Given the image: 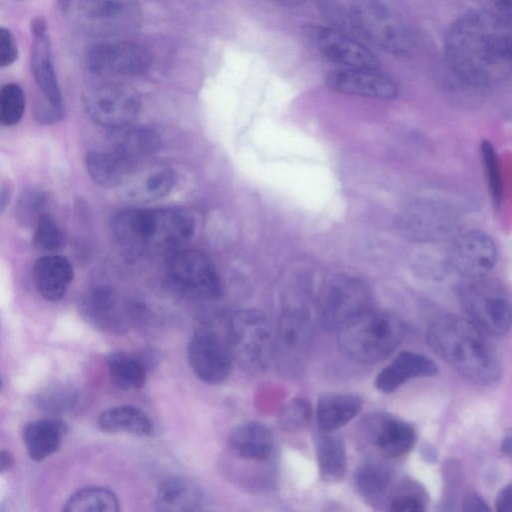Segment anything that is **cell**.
Here are the masks:
<instances>
[{
  "label": "cell",
  "mask_w": 512,
  "mask_h": 512,
  "mask_svg": "<svg viewBox=\"0 0 512 512\" xmlns=\"http://www.w3.org/2000/svg\"><path fill=\"white\" fill-rule=\"evenodd\" d=\"M496 262L497 248L493 239L479 230L457 237L447 255L450 269L469 279L485 277Z\"/></svg>",
  "instance_id": "e0dca14e"
},
{
  "label": "cell",
  "mask_w": 512,
  "mask_h": 512,
  "mask_svg": "<svg viewBox=\"0 0 512 512\" xmlns=\"http://www.w3.org/2000/svg\"><path fill=\"white\" fill-rule=\"evenodd\" d=\"M459 300L467 319L485 334L502 335L512 326V294L496 279H472L460 288Z\"/></svg>",
  "instance_id": "5b68a950"
},
{
  "label": "cell",
  "mask_w": 512,
  "mask_h": 512,
  "mask_svg": "<svg viewBox=\"0 0 512 512\" xmlns=\"http://www.w3.org/2000/svg\"><path fill=\"white\" fill-rule=\"evenodd\" d=\"M275 3H278L283 6H297L302 4L305 0H272Z\"/></svg>",
  "instance_id": "c3c4849f"
},
{
  "label": "cell",
  "mask_w": 512,
  "mask_h": 512,
  "mask_svg": "<svg viewBox=\"0 0 512 512\" xmlns=\"http://www.w3.org/2000/svg\"><path fill=\"white\" fill-rule=\"evenodd\" d=\"M187 358L196 377L208 384L226 380L234 361L228 335L224 337L209 327L199 328L193 333L187 347Z\"/></svg>",
  "instance_id": "7c38bea8"
},
{
  "label": "cell",
  "mask_w": 512,
  "mask_h": 512,
  "mask_svg": "<svg viewBox=\"0 0 512 512\" xmlns=\"http://www.w3.org/2000/svg\"><path fill=\"white\" fill-rule=\"evenodd\" d=\"M362 399L352 393L322 395L316 406V421L320 431L335 432L359 414Z\"/></svg>",
  "instance_id": "83f0119b"
},
{
  "label": "cell",
  "mask_w": 512,
  "mask_h": 512,
  "mask_svg": "<svg viewBox=\"0 0 512 512\" xmlns=\"http://www.w3.org/2000/svg\"><path fill=\"white\" fill-rule=\"evenodd\" d=\"M84 318L94 327L111 333H120L126 328L116 309L113 291L104 285L92 288L81 304Z\"/></svg>",
  "instance_id": "4316f807"
},
{
  "label": "cell",
  "mask_w": 512,
  "mask_h": 512,
  "mask_svg": "<svg viewBox=\"0 0 512 512\" xmlns=\"http://www.w3.org/2000/svg\"><path fill=\"white\" fill-rule=\"evenodd\" d=\"M176 176L172 169L166 166H155L133 178H128L126 193L129 198L138 201L160 199L174 188Z\"/></svg>",
  "instance_id": "d6a6232c"
},
{
  "label": "cell",
  "mask_w": 512,
  "mask_h": 512,
  "mask_svg": "<svg viewBox=\"0 0 512 512\" xmlns=\"http://www.w3.org/2000/svg\"><path fill=\"white\" fill-rule=\"evenodd\" d=\"M151 63L149 49L133 41L100 42L92 45L86 54V64L91 72L112 78L142 75Z\"/></svg>",
  "instance_id": "8fae6325"
},
{
  "label": "cell",
  "mask_w": 512,
  "mask_h": 512,
  "mask_svg": "<svg viewBox=\"0 0 512 512\" xmlns=\"http://www.w3.org/2000/svg\"><path fill=\"white\" fill-rule=\"evenodd\" d=\"M132 162L113 151H90L85 166L90 178L105 188L124 185L130 177Z\"/></svg>",
  "instance_id": "f1b7e54d"
},
{
  "label": "cell",
  "mask_w": 512,
  "mask_h": 512,
  "mask_svg": "<svg viewBox=\"0 0 512 512\" xmlns=\"http://www.w3.org/2000/svg\"><path fill=\"white\" fill-rule=\"evenodd\" d=\"M352 17L359 33L376 47L394 55L412 49L408 26L386 0H355Z\"/></svg>",
  "instance_id": "52a82bcc"
},
{
  "label": "cell",
  "mask_w": 512,
  "mask_h": 512,
  "mask_svg": "<svg viewBox=\"0 0 512 512\" xmlns=\"http://www.w3.org/2000/svg\"><path fill=\"white\" fill-rule=\"evenodd\" d=\"M194 231V217L180 208L126 209L112 220L117 243L136 254L174 252Z\"/></svg>",
  "instance_id": "3957f363"
},
{
  "label": "cell",
  "mask_w": 512,
  "mask_h": 512,
  "mask_svg": "<svg viewBox=\"0 0 512 512\" xmlns=\"http://www.w3.org/2000/svg\"><path fill=\"white\" fill-rule=\"evenodd\" d=\"M108 142L111 151L133 163L156 152L161 139L157 132L149 127L128 124L111 129Z\"/></svg>",
  "instance_id": "d4e9b609"
},
{
  "label": "cell",
  "mask_w": 512,
  "mask_h": 512,
  "mask_svg": "<svg viewBox=\"0 0 512 512\" xmlns=\"http://www.w3.org/2000/svg\"><path fill=\"white\" fill-rule=\"evenodd\" d=\"M437 370L427 356L403 351L378 373L375 386L383 393H392L411 379L434 376Z\"/></svg>",
  "instance_id": "7402d4cb"
},
{
  "label": "cell",
  "mask_w": 512,
  "mask_h": 512,
  "mask_svg": "<svg viewBox=\"0 0 512 512\" xmlns=\"http://www.w3.org/2000/svg\"><path fill=\"white\" fill-rule=\"evenodd\" d=\"M480 150L491 199L493 205L499 207L503 197V183L499 159L494 146L488 140L481 143Z\"/></svg>",
  "instance_id": "f35d334b"
},
{
  "label": "cell",
  "mask_w": 512,
  "mask_h": 512,
  "mask_svg": "<svg viewBox=\"0 0 512 512\" xmlns=\"http://www.w3.org/2000/svg\"><path fill=\"white\" fill-rule=\"evenodd\" d=\"M389 510L399 512H421L424 502L418 493L410 492L405 487L399 489L389 498Z\"/></svg>",
  "instance_id": "60d3db41"
},
{
  "label": "cell",
  "mask_w": 512,
  "mask_h": 512,
  "mask_svg": "<svg viewBox=\"0 0 512 512\" xmlns=\"http://www.w3.org/2000/svg\"><path fill=\"white\" fill-rule=\"evenodd\" d=\"M500 447L505 455L512 458V428L505 433Z\"/></svg>",
  "instance_id": "7dc6e473"
},
{
  "label": "cell",
  "mask_w": 512,
  "mask_h": 512,
  "mask_svg": "<svg viewBox=\"0 0 512 512\" xmlns=\"http://www.w3.org/2000/svg\"><path fill=\"white\" fill-rule=\"evenodd\" d=\"M101 431L110 434L128 433L138 437L150 436L153 424L149 416L140 408L122 405L103 411L97 420Z\"/></svg>",
  "instance_id": "f546056e"
},
{
  "label": "cell",
  "mask_w": 512,
  "mask_h": 512,
  "mask_svg": "<svg viewBox=\"0 0 512 512\" xmlns=\"http://www.w3.org/2000/svg\"><path fill=\"white\" fill-rule=\"evenodd\" d=\"M312 408L306 399H290L279 414V425L286 431H298L305 428L311 419Z\"/></svg>",
  "instance_id": "ab89813d"
},
{
  "label": "cell",
  "mask_w": 512,
  "mask_h": 512,
  "mask_svg": "<svg viewBox=\"0 0 512 512\" xmlns=\"http://www.w3.org/2000/svg\"><path fill=\"white\" fill-rule=\"evenodd\" d=\"M392 475L388 467L376 461L360 465L354 474V484L362 499L372 505H384L390 495Z\"/></svg>",
  "instance_id": "1f68e13d"
},
{
  "label": "cell",
  "mask_w": 512,
  "mask_h": 512,
  "mask_svg": "<svg viewBox=\"0 0 512 512\" xmlns=\"http://www.w3.org/2000/svg\"><path fill=\"white\" fill-rule=\"evenodd\" d=\"M367 287L359 280L339 276L325 289L320 300V316L327 329L339 330L359 313L370 308Z\"/></svg>",
  "instance_id": "9a60e30c"
},
{
  "label": "cell",
  "mask_w": 512,
  "mask_h": 512,
  "mask_svg": "<svg viewBox=\"0 0 512 512\" xmlns=\"http://www.w3.org/2000/svg\"><path fill=\"white\" fill-rule=\"evenodd\" d=\"M446 56L459 81L487 89L512 75V24L489 11L460 17L446 38Z\"/></svg>",
  "instance_id": "6da1fadb"
},
{
  "label": "cell",
  "mask_w": 512,
  "mask_h": 512,
  "mask_svg": "<svg viewBox=\"0 0 512 512\" xmlns=\"http://www.w3.org/2000/svg\"><path fill=\"white\" fill-rule=\"evenodd\" d=\"M15 463L13 454L9 450H1L0 453V471L4 473L9 471Z\"/></svg>",
  "instance_id": "bcb514c9"
},
{
  "label": "cell",
  "mask_w": 512,
  "mask_h": 512,
  "mask_svg": "<svg viewBox=\"0 0 512 512\" xmlns=\"http://www.w3.org/2000/svg\"><path fill=\"white\" fill-rule=\"evenodd\" d=\"M463 510L472 512H480V511H488L489 508L484 502V500L475 493H469L463 502Z\"/></svg>",
  "instance_id": "ee69618b"
},
{
  "label": "cell",
  "mask_w": 512,
  "mask_h": 512,
  "mask_svg": "<svg viewBox=\"0 0 512 512\" xmlns=\"http://www.w3.org/2000/svg\"><path fill=\"white\" fill-rule=\"evenodd\" d=\"M18 56L17 45L13 34L7 28L0 29V64L7 67L15 62Z\"/></svg>",
  "instance_id": "b9f144b4"
},
{
  "label": "cell",
  "mask_w": 512,
  "mask_h": 512,
  "mask_svg": "<svg viewBox=\"0 0 512 512\" xmlns=\"http://www.w3.org/2000/svg\"><path fill=\"white\" fill-rule=\"evenodd\" d=\"M304 34L312 46L327 60L342 68L378 70L380 62L362 44L326 26L308 24Z\"/></svg>",
  "instance_id": "2e32d148"
},
{
  "label": "cell",
  "mask_w": 512,
  "mask_h": 512,
  "mask_svg": "<svg viewBox=\"0 0 512 512\" xmlns=\"http://www.w3.org/2000/svg\"><path fill=\"white\" fill-rule=\"evenodd\" d=\"M319 473L327 482H338L347 471V453L343 440L335 432L320 431L315 437Z\"/></svg>",
  "instance_id": "4dcf8cb0"
},
{
  "label": "cell",
  "mask_w": 512,
  "mask_h": 512,
  "mask_svg": "<svg viewBox=\"0 0 512 512\" xmlns=\"http://www.w3.org/2000/svg\"><path fill=\"white\" fill-rule=\"evenodd\" d=\"M228 444L235 455L246 460L265 461L274 451L271 431L255 421L235 426L229 433Z\"/></svg>",
  "instance_id": "cb8c5ba5"
},
{
  "label": "cell",
  "mask_w": 512,
  "mask_h": 512,
  "mask_svg": "<svg viewBox=\"0 0 512 512\" xmlns=\"http://www.w3.org/2000/svg\"><path fill=\"white\" fill-rule=\"evenodd\" d=\"M361 433L368 445L389 458L404 456L416 441L415 430L410 424L382 413L368 417Z\"/></svg>",
  "instance_id": "ac0fdd59"
},
{
  "label": "cell",
  "mask_w": 512,
  "mask_h": 512,
  "mask_svg": "<svg viewBox=\"0 0 512 512\" xmlns=\"http://www.w3.org/2000/svg\"><path fill=\"white\" fill-rule=\"evenodd\" d=\"M33 43L31 48V72L44 99L56 107L63 108V97L57 80L47 26L43 18L31 23Z\"/></svg>",
  "instance_id": "ffe728a7"
},
{
  "label": "cell",
  "mask_w": 512,
  "mask_h": 512,
  "mask_svg": "<svg viewBox=\"0 0 512 512\" xmlns=\"http://www.w3.org/2000/svg\"><path fill=\"white\" fill-rule=\"evenodd\" d=\"M120 502L110 489L88 486L71 494L63 506L65 512H118Z\"/></svg>",
  "instance_id": "e575fe53"
},
{
  "label": "cell",
  "mask_w": 512,
  "mask_h": 512,
  "mask_svg": "<svg viewBox=\"0 0 512 512\" xmlns=\"http://www.w3.org/2000/svg\"><path fill=\"white\" fill-rule=\"evenodd\" d=\"M398 226L402 234L411 240L443 241L457 234L460 217L447 203L420 200L404 208L399 216Z\"/></svg>",
  "instance_id": "30bf717a"
},
{
  "label": "cell",
  "mask_w": 512,
  "mask_h": 512,
  "mask_svg": "<svg viewBox=\"0 0 512 512\" xmlns=\"http://www.w3.org/2000/svg\"><path fill=\"white\" fill-rule=\"evenodd\" d=\"M427 342L446 363L471 382L490 385L501 374L497 355L485 333L467 318L444 315L431 323Z\"/></svg>",
  "instance_id": "7a4b0ae2"
},
{
  "label": "cell",
  "mask_w": 512,
  "mask_h": 512,
  "mask_svg": "<svg viewBox=\"0 0 512 512\" xmlns=\"http://www.w3.org/2000/svg\"><path fill=\"white\" fill-rule=\"evenodd\" d=\"M328 87L338 93L374 99H392L397 84L378 70L339 68L326 75Z\"/></svg>",
  "instance_id": "d6986e66"
},
{
  "label": "cell",
  "mask_w": 512,
  "mask_h": 512,
  "mask_svg": "<svg viewBox=\"0 0 512 512\" xmlns=\"http://www.w3.org/2000/svg\"><path fill=\"white\" fill-rule=\"evenodd\" d=\"M499 15L512 21V0H491Z\"/></svg>",
  "instance_id": "f6af8a7d"
},
{
  "label": "cell",
  "mask_w": 512,
  "mask_h": 512,
  "mask_svg": "<svg viewBox=\"0 0 512 512\" xmlns=\"http://www.w3.org/2000/svg\"><path fill=\"white\" fill-rule=\"evenodd\" d=\"M106 364L109 376L118 388L133 391L145 385L148 368L138 354L112 351L106 355Z\"/></svg>",
  "instance_id": "836d02e7"
},
{
  "label": "cell",
  "mask_w": 512,
  "mask_h": 512,
  "mask_svg": "<svg viewBox=\"0 0 512 512\" xmlns=\"http://www.w3.org/2000/svg\"><path fill=\"white\" fill-rule=\"evenodd\" d=\"M46 195L37 189L23 191L15 205V218L25 227H35L40 218L45 214Z\"/></svg>",
  "instance_id": "d590c367"
},
{
  "label": "cell",
  "mask_w": 512,
  "mask_h": 512,
  "mask_svg": "<svg viewBox=\"0 0 512 512\" xmlns=\"http://www.w3.org/2000/svg\"><path fill=\"white\" fill-rule=\"evenodd\" d=\"M25 110V94L16 83L4 85L0 91V121L4 126L20 122Z\"/></svg>",
  "instance_id": "74e56055"
},
{
  "label": "cell",
  "mask_w": 512,
  "mask_h": 512,
  "mask_svg": "<svg viewBox=\"0 0 512 512\" xmlns=\"http://www.w3.org/2000/svg\"><path fill=\"white\" fill-rule=\"evenodd\" d=\"M32 242L38 251L55 254L63 248L65 238L57 222L49 215L44 214L34 227Z\"/></svg>",
  "instance_id": "8d00e7d4"
},
{
  "label": "cell",
  "mask_w": 512,
  "mask_h": 512,
  "mask_svg": "<svg viewBox=\"0 0 512 512\" xmlns=\"http://www.w3.org/2000/svg\"><path fill=\"white\" fill-rule=\"evenodd\" d=\"M165 281L177 295L210 300L222 294V283L211 259L197 249L176 250L165 264Z\"/></svg>",
  "instance_id": "ba28073f"
},
{
  "label": "cell",
  "mask_w": 512,
  "mask_h": 512,
  "mask_svg": "<svg viewBox=\"0 0 512 512\" xmlns=\"http://www.w3.org/2000/svg\"><path fill=\"white\" fill-rule=\"evenodd\" d=\"M72 21L93 35H114L137 28L141 7L134 0H79L70 8Z\"/></svg>",
  "instance_id": "9c48e42d"
},
{
  "label": "cell",
  "mask_w": 512,
  "mask_h": 512,
  "mask_svg": "<svg viewBox=\"0 0 512 512\" xmlns=\"http://www.w3.org/2000/svg\"><path fill=\"white\" fill-rule=\"evenodd\" d=\"M68 432L66 423L57 418H44L28 423L23 430V442L29 457L36 462L54 454Z\"/></svg>",
  "instance_id": "484cf974"
},
{
  "label": "cell",
  "mask_w": 512,
  "mask_h": 512,
  "mask_svg": "<svg viewBox=\"0 0 512 512\" xmlns=\"http://www.w3.org/2000/svg\"><path fill=\"white\" fill-rule=\"evenodd\" d=\"M227 335L234 360L248 373L267 369L274 355V335L263 313L245 309L235 313L228 323Z\"/></svg>",
  "instance_id": "8992f818"
},
{
  "label": "cell",
  "mask_w": 512,
  "mask_h": 512,
  "mask_svg": "<svg viewBox=\"0 0 512 512\" xmlns=\"http://www.w3.org/2000/svg\"><path fill=\"white\" fill-rule=\"evenodd\" d=\"M204 500L203 489L197 482L173 476L159 485L155 509L160 512H194L202 509Z\"/></svg>",
  "instance_id": "603a6c76"
},
{
  "label": "cell",
  "mask_w": 512,
  "mask_h": 512,
  "mask_svg": "<svg viewBox=\"0 0 512 512\" xmlns=\"http://www.w3.org/2000/svg\"><path fill=\"white\" fill-rule=\"evenodd\" d=\"M495 504L498 512H512V483L502 488Z\"/></svg>",
  "instance_id": "7bdbcfd3"
},
{
  "label": "cell",
  "mask_w": 512,
  "mask_h": 512,
  "mask_svg": "<svg viewBox=\"0 0 512 512\" xmlns=\"http://www.w3.org/2000/svg\"><path fill=\"white\" fill-rule=\"evenodd\" d=\"M32 278L38 294L47 301L63 298L74 278L69 260L58 254H45L33 266Z\"/></svg>",
  "instance_id": "44dd1931"
},
{
  "label": "cell",
  "mask_w": 512,
  "mask_h": 512,
  "mask_svg": "<svg viewBox=\"0 0 512 512\" xmlns=\"http://www.w3.org/2000/svg\"><path fill=\"white\" fill-rule=\"evenodd\" d=\"M403 328L393 315L368 308L338 330L339 345L352 360L364 364L379 362L401 342Z\"/></svg>",
  "instance_id": "277c9868"
},
{
  "label": "cell",
  "mask_w": 512,
  "mask_h": 512,
  "mask_svg": "<svg viewBox=\"0 0 512 512\" xmlns=\"http://www.w3.org/2000/svg\"><path fill=\"white\" fill-rule=\"evenodd\" d=\"M312 341V330L306 316L298 311L284 313L274 335V355L283 375L297 376L306 364Z\"/></svg>",
  "instance_id": "5bb4252c"
},
{
  "label": "cell",
  "mask_w": 512,
  "mask_h": 512,
  "mask_svg": "<svg viewBox=\"0 0 512 512\" xmlns=\"http://www.w3.org/2000/svg\"><path fill=\"white\" fill-rule=\"evenodd\" d=\"M83 105L95 123L114 129L134 121L140 111L141 101L132 87L112 83L88 90L83 96Z\"/></svg>",
  "instance_id": "4fadbf2b"
}]
</instances>
